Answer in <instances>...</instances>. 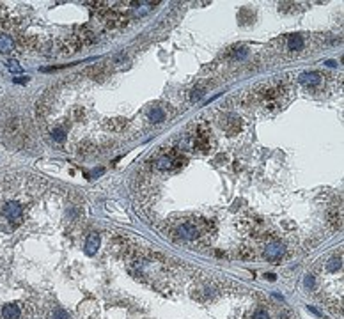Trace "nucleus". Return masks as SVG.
<instances>
[{"mask_svg": "<svg viewBox=\"0 0 344 319\" xmlns=\"http://www.w3.org/2000/svg\"><path fill=\"white\" fill-rule=\"evenodd\" d=\"M211 133L208 130L204 123L195 124V126L188 131L185 140L181 142V151H192V152H208L211 149Z\"/></svg>", "mask_w": 344, "mask_h": 319, "instance_id": "obj_1", "label": "nucleus"}, {"mask_svg": "<svg viewBox=\"0 0 344 319\" xmlns=\"http://www.w3.org/2000/svg\"><path fill=\"white\" fill-rule=\"evenodd\" d=\"M210 232V224H206L204 220H199V222H193V220H188L181 225H177L176 229V234L183 240H188V241H193L197 238H201V236L208 234Z\"/></svg>", "mask_w": 344, "mask_h": 319, "instance_id": "obj_2", "label": "nucleus"}, {"mask_svg": "<svg viewBox=\"0 0 344 319\" xmlns=\"http://www.w3.org/2000/svg\"><path fill=\"white\" fill-rule=\"evenodd\" d=\"M183 165H185V158H183L179 149H172L167 154L158 158L156 162V167L160 170H176V169L183 167Z\"/></svg>", "mask_w": 344, "mask_h": 319, "instance_id": "obj_3", "label": "nucleus"}, {"mask_svg": "<svg viewBox=\"0 0 344 319\" xmlns=\"http://www.w3.org/2000/svg\"><path fill=\"white\" fill-rule=\"evenodd\" d=\"M2 215H4L5 220H9L11 224H20L21 218H23V206H21L18 201H9L2 206Z\"/></svg>", "mask_w": 344, "mask_h": 319, "instance_id": "obj_4", "label": "nucleus"}, {"mask_svg": "<svg viewBox=\"0 0 344 319\" xmlns=\"http://www.w3.org/2000/svg\"><path fill=\"white\" fill-rule=\"evenodd\" d=\"M286 254V246L280 243V241H271V243H268L265 248V257L268 261H271V263H277V261H280L282 257H284Z\"/></svg>", "mask_w": 344, "mask_h": 319, "instance_id": "obj_5", "label": "nucleus"}, {"mask_svg": "<svg viewBox=\"0 0 344 319\" xmlns=\"http://www.w3.org/2000/svg\"><path fill=\"white\" fill-rule=\"evenodd\" d=\"M73 38L78 41L80 46H85V44H93L94 41H96V34H94L93 30L89 29L87 25H84V27H78V29H76V32L73 34Z\"/></svg>", "mask_w": 344, "mask_h": 319, "instance_id": "obj_6", "label": "nucleus"}, {"mask_svg": "<svg viewBox=\"0 0 344 319\" xmlns=\"http://www.w3.org/2000/svg\"><path fill=\"white\" fill-rule=\"evenodd\" d=\"M300 84H304L305 87H316L321 84V75L318 71H305L300 75Z\"/></svg>", "mask_w": 344, "mask_h": 319, "instance_id": "obj_7", "label": "nucleus"}, {"mask_svg": "<svg viewBox=\"0 0 344 319\" xmlns=\"http://www.w3.org/2000/svg\"><path fill=\"white\" fill-rule=\"evenodd\" d=\"M2 316H4V319H20L21 316V310L18 305H5L4 309H2Z\"/></svg>", "mask_w": 344, "mask_h": 319, "instance_id": "obj_8", "label": "nucleus"}, {"mask_svg": "<svg viewBox=\"0 0 344 319\" xmlns=\"http://www.w3.org/2000/svg\"><path fill=\"white\" fill-rule=\"evenodd\" d=\"M99 246V236L98 234H89L87 241H85V252L87 255H94Z\"/></svg>", "mask_w": 344, "mask_h": 319, "instance_id": "obj_9", "label": "nucleus"}, {"mask_svg": "<svg viewBox=\"0 0 344 319\" xmlns=\"http://www.w3.org/2000/svg\"><path fill=\"white\" fill-rule=\"evenodd\" d=\"M128 126V123H126V119H112V121H107L105 123V128L107 130H110V131H123L124 128Z\"/></svg>", "mask_w": 344, "mask_h": 319, "instance_id": "obj_10", "label": "nucleus"}, {"mask_svg": "<svg viewBox=\"0 0 344 319\" xmlns=\"http://www.w3.org/2000/svg\"><path fill=\"white\" fill-rule=\"evenodd\" d=\"M328 218L330 222L334 224V227L337 229V231H341L343 229V207H339V209H334V211L328 213Z\"/></svg>", "mask_w": 344, "mask_h": 319, "instance_id": "obj_11", "label": "nucleus"}, {"mask_svg": "<svg viewBox=\"0 0 344 319\" xmlns=\"http://www.w3.org/2000/svg\"><path fill=\"white\" fill-rule=\"evenodd\" d=\"M85 75L91 76V78H94V80L103 78L105 75H107V68H105V66H93V68L85 69Z\"/></svg>", "mask_w": 344, "mask_h": 319, "instance_id": "obj_12", "label": "nucleus"}, {"mask_svg": "<svg viewBox=\"0 0 344 319\" xmlns=\"http://www.w3.org/2000/svg\"><path fill=\"white\" fill-rule=\"evenodd\" d=\"M302 46H304V39H302V36H298V34L289 36V41H287V48L295 52V50H302Z\"/></svg>", "mask_w": 344, "mask_h": 319, "instance_id": "obj_13", "label": "nucleus"}, {"mask_svg": "<svg viewBox=\"0 0 344 319\" xmlns=\"http://www.w3.org/2000/svg\"><path fill=\"white\" fill-rule=\"evenodd\" d=\"M149 119H151L153 123L160 124V123H163V121H165V112H163L160 107H154L151 110V113H149Z\"/></svg>", "mask_w": 344, "mask_h": 319, "instance_id": "obj_14", "label": "nucleus"}, {"mask_svg": "<svg viewBox=\"0 0 344 319\" xmlns=\"http://www.w3.org/2000/svg\"><path fill=\"white\" fill-rule=\"evenodd\" d=\"M341 266H343V259H341V257H332V259L328 261L326 268H328L330 271H337L341 270Z\"/></svg>", "mask_w": 344, "mask_h": 319, "instance_id": "obj_15", "label": "nucleus"}, {"mask_svg": "<svg viewBox=\"0 0 344 319\" xmlns=\"http://www.w3.org/2000/svg\"><path fill=\"white\" fill-rule=\"evenodd\" d=\"M52 137H54L57 142H64L66 140V131L62 130V128H55V130H52Z\"/></svg>", "mask_w": 344, "mask_h": 319, "instance_id": "obj_16", "label": "nucleus"}, {"mask_svg": "<svg viewBox=\"0 0 344 319\" xmlns=\"http://www.w3.org/2000/svg\"><path fill=\"white\" fill-rule=\"evenodd\" d=\"M84 117H85V110L82 107H76L73 110V119L75 121H84Z\"/></svg>", "mask_w": 344, "mask_h": 319, "instance_id": "obj_17", "label": "nucleus"}, {"mask_svg": "<svg viewBox=\"0 0 344 319\" xmlns=\"http://www.w3.org/2000/svg\"><path fill=\"white\" fill-rule=\"evenodd\" d=\"M7 69H9L11 73H21L23 69L18 66V64L15 62V60H7Z\"/></svg>", "mask_w": 344, "mask_h": 319, "instance_id": "obj_18", "label": "nucleus"}, {"mask_svg": "<svg viewBox=\"0 0 344 319\" xmlns=\"http://www.w3.org/2000/svg\"><path fill=\"white\" fill-rule=\"evenodd\" d=\"M250 319H270V316H268V312H265V310H256V312L250 316Z\"/></svg>", "mask_w": 344, "mask_h": 319, "instance_id": "obj_19", "label": "nucleus"}, {"mask_svg": "<svg viewBox=\"0 0 344 319\" xmlns=\"http://www.w3.org/2000/svg\"><path fill=\"white\" fill-rule=\"evenodd\" d=\"M312 284H314V277H312V275L305 277V285H307V287H310Z\"/></svg>", "mask_w": 344, "mask_h": 319, "instance_id": "obj_20", "label": "nucleus"}, {"mask_svg": "<svg viewBox=\"0 0 344 319\" xmlns=\"http://www.w3.org/2000/svg\"><path fill=\"white\" fill-rule=\"evenodd\" d=\"M55 316H57V319H66V312H64V310H57V312H55Z\"/></svg>", "mask_w": 344, "mask_h": 319, "instance_id": "obj_21", "label": "nucleus"}]
</instances>
